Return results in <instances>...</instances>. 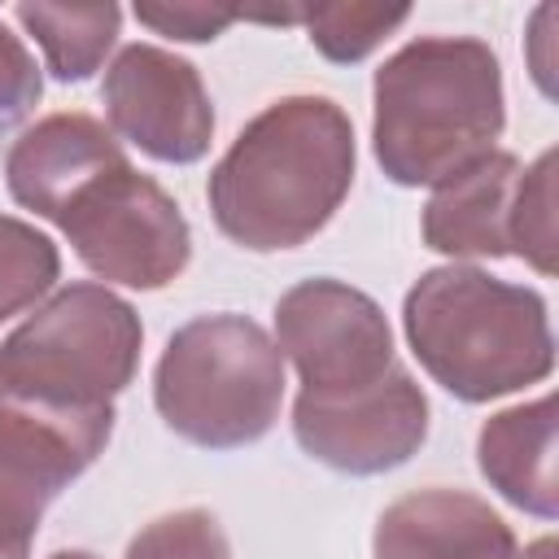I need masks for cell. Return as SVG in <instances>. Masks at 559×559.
<instances>
[{"mask_svg": "<svg viewBox=\"0 0 559 559\" xmlns=\"http://www.w3.org/2000/svg\"><path fill=\"white\" fill-rule=\"evenodd\" d=\"M140 345L131 301L92 280L57 288L0 341V454L57 498L109 445Z\"/></svg>", "mask_w": 559, "mask_h": 559, "instance_id": "6da1fadb", "label": "cell"}, {"mask_svg": "<svg viewBox=\"0 0 559 559\" xmlns=\"http://www.w3.org/2000/svg\"><path fill=\"white\" fill-rule=\"evenodd\" d=\"M354 122L328 96H280L214 162L205 197L218 231L253 253L319 236L354 188Z\"/></svg>", "mask_w": 559, "mask_h": 559, "instance_id": "7a4b0ae2", "label": "cell"}, {"mask_svg": "<svg viewBox=\"0 0 559 559\" xmlns=\"http://www.w3.org/2000/svg\"><path fill=\"white\" fill-rule=\"evenodd\" d=\"M371 148L397 188H437L507 127L498 52L476 35H419L371 79Z\"/></svg>", "mask_w": 559, "mask_h": 559, "instance_id": "3957f363", "label": "cell"}, {"mask_svg": "<svg viewBox=\"0 0 559 559\" xmlns=\"http://www.w3.org/2000/svg\"><path fill=\"white\" fill-rule=\"evenodd\" d=\"M402 328L419 367L459 402H493L555 371L546 297L480 266L424 271L402 301Z\"/></svg>", "mask_w": 559, "mask_h": 559, "instance_id": "277c9868", "label": "cell"}, {"mask_svg": "<svg viewBox=\"0 0 559 559\" xmlns=\"http://www.w3.org/2000/svg\"><path fill=\"white\" fill-rule=\"evenodd\" d=\"M284 402V354L245 314H201L170 332L153 406L166 428L201 450H240L271 432Z\"/></svg>", "mask_w": 559, "mask_h": 559, "instance_id": "5b68a950", "label": "cell"}, {"mask_svg": "<svg viewBox=\"0 0 559 559\" xmlns=\"http://www.w3.org/2000/svg\"><path fill=\"white\" fill-rule=\"evenodd\" d=\"M52 223L96 280L140 293L175 284L192 258V231L179 201L127 157L87 179Z\"/></svg>", "mask_w": 559, "mask_h": 559, "instance_id": "8992f818", "label": "cell"}, {"mask_svg": "<svg viewBox=\"0 0 559 559\" xmlns=\"http://www.w3.org/2000/svg\"><path fill=\"white\" fill-rule=\"evenodd\" d=\"M275 345L297 367L301 393H354L397 362L376 297L328 275L301 280L275 301Z\"/></svg>", "mask_w": 559, "mask_h": 559, "instance_id": "52a82bcc", "label": "cell"}, {"mask_svg": "<svg viewBox=\"0 0 559 559\" xmlns=\"http://www.w3.org/2000/svg\"><path fill=\"white\" fill-rule=\"evenodd\" d=\"M297 445L345 476H380L419 454L428 437V397L406 367H389L376 384L354 393H297Z\"/></svg>", "mask_w": 559, "mask_h": 559, "instance_id": "ba28073f", "label": "cell"}, {"mask_svg": "<svg viewBox=\"0 0 559 559\" xmlns=\"http://www.w3.org/2000/svg\"><path fill=\"white\" fill-rule=\"evenodd\" d=\"M109 131L166 166H192L210 153L214 105L201 70L157 44H127L100 83Z\"/></svg>", "mask_w": 559, "mask_h": 559, "instance_id": "9c48e42d", "label": "cell"}, {"mask_svg": "<svg viewBox=\"0 0 559 559\" xmlns=\"http://www.w3.org/2000/svg\"><path fill=\"white\" fill-rule=\"evenodd\" d=\"M376 559H515L511 524L476 493L415 489L389 502L371 533Z\"/></svg>", "mask_w": 559, "mask_h": 559, "instance_id": "30bf717a", "label": "cell"}, {"mask_svg": "<svg viewBox=\"0 0 559 559\" xmlns=\"http://www.w3.org/2000/svg\"><path fill=\"white\" fill-rule=\"evenodd\" d=\"M122 157L127 153L118 135L100 118L66 109V114L39 118L13 140L4 157V183L22 210H35L39 218L52 223L87 179H96L105 166Z\"/></svg>", "mask_w": 559, "mask_h": 559, "instance_id": "8fae6325", "label": "cell"}, {"mask_svg": "<svg viewBox=\"0 0 559 559\" xmlns=\"http://www.w3.org/2000/svg\"><path fill=\"white\" fill-rule=\"evenodd\" d=\"M520 175L524 162L493 148L467 170L437 183L424 205V245L445 258H511Z\"/></svg>", "mask_w": 559, "mask_h": 559, "instance_id": "7c38bea8", "label": "cell"}, {"mask_svg": "<svg viewBox=\"0 0 559 559\" xmlns=\"http://www.w3.org/2000/svg\"><path fill=\"white\" fill-rule=\"evenodd\" d=\"M476 463L489 489L511 507L555 520L559 515V476H555V397L507 406L480 424Z\"/></svg>", "mask_w": 559, "mask_h": 559, "instance_id": "4fadbf2b", "label": "cell"}, {"mask_svg": "<svg viewBox=\"0 0 559 559\" xmlns=\"http://www.w3.org/2000/svg\"><path fill=\"white\" fill-rule=\"evenodd\" d=\"M13 17L35 35L52 79L83 83L100 70L105 52L118 39L122 9L118 4H13Z\"/></svg>", "mask_w": 559, "mask_h": 559, "instance_id": "5bb4252c", "label": "cell"}, {"mask_svg": "<svg viewBox=\"0 0 559 559\" xmlns=\"http://www.w3.org/2000/svg\"><path fill=\"white\" fill-rule=\"evenodd\" d=\"M406 17H411V4H314V9H297V22H306L310 44L336 66L362 61Z\"/></svg>", "mask_w": 559, "mask_h": 559, "instance_id": "9a60e30c", "label": "cell"}, {"mask_svg": "<svg viewBox=\"0 0 559 559\" xmlns=\"http://www.w3.org/2000/svg\"><path fill=\"white\" fill-rule=\"evenodd\" d=\"M61 275L57 245L31 223L0 214V323L31 310Z\"/></svg>", "mask_w": 559, "mask_h": 559, "instance_id": "2e32d148", "label": "cell"}, {"mask_svg": "<svg viewBox=\"0 0 559 559\" xmlns=\"http://www.w3.org/2000/svg\"><path fill=\"white\" fill-rule=\"evenodd\" d=\"M555 148H546L533 166H524L515 188V214H511V253L524 258L533 271L555 275Z\"/></svg>", "mask_w": 559, "mask_h": 559, "instance_id": "e0dca14e", "label": "cell"}, {"mask_svg": "<svg viewBox=\"0 0 559 559\" xmlns=\"http://www.w3.org/2000/svg\"><path fill=\"white\" fill-rule=\"evenodd\" d=\"M127 559H231V546H227L223 524L210 511L183 507V511H170L144 524L131 537Z\"/></svg>", "mask_w": 559, "mask_h": 559, "instance_id": "ac0fdd59", "label": "cell"}, {"mask_svg": "<svg viewBox=\"0 0 559 559\" xmlns=\"http://www.w3.org/2000/svg\"><path fill=\"white\" fill-rule=\"evenodd\" d=\"M48 502L52 493L0 454V559H31V542Z\"/></svg>", "mask_w": 559, "mask_h": 559, "instance_id": "d6986e66", "label": "cell"}, {"mask_svg": "<svg viewBox=\"0 0 559 559\" xmlns=\"http://www.w3.org/2000/svg\"><path fill=\"white\" fill-rule=\"evenodd\" d=\"M39 92H44V79H39L31 48L22 44V35H13L0 22V127L26 118L39 100Z\"/></svg>", "mask_w": 559, "mask_h": 559, "instance_id": "ffe728a7", "label": "cell"}, {"mask_svg": "<svg viewBox=\"0 0 559 559\" xmlns=\"http://www.w3.org/2000/svg\"><path fill=\"white\" fill-rule=\"evenodd\" d=\"M135 17L153 26L157 35L188 39V44H210L218 39L240 13L236 9H210V4H135Z\"/></svg>", "mask_w": 559, "mask_h": 559, "instance_id": "44dd1931", "label": "cell"}, {"mask_svg": "<svg viewBox=\"0 0 559 559\" xmlns=\"http://www.w3.org/2000/svg\"><path fill=\"white\" fill-rule=\"evenodd\" d=\"M515 559H555V537H537L533 546H524V555Z\"/></svg>", "mask_w": 559, "mask_h": 559, "instance_id": "7402d4cb", "label": "cell"}, {"mask_svg": "<svg viewBox=\"0 0 559 559\" xmlns=\"http://www.w3.org/2000/svg\"><path fill=\"white\" fill-rule=\"evenodd\" d=\"M48 559H96L92 550H57V555H48Z\"/></svg>", "mask_w": 559, "mask_h": 559, "instance_id": "603a6c76", "label": "cell"}]
</instances>
